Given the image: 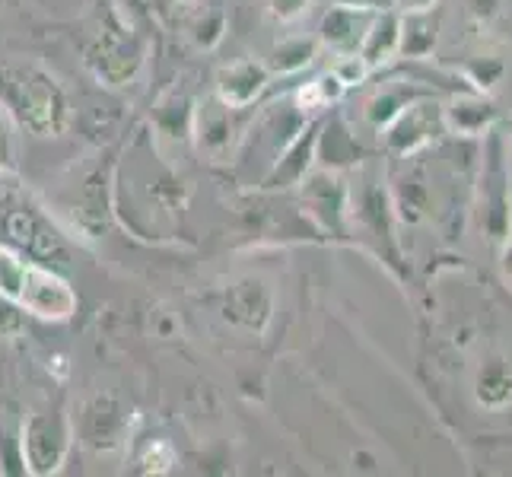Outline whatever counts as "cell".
Returning <instances> with one entry per match:
<instances>
[{"mask_svg":"<svg viewBox=\"0 0 512 477\" xmlns=\"http://www.w3.org/2000/svg\"><path fill=\"white\" fill-rule=\"evenodd\" d=\"M0 102L20 118V125L48 134L64 125V99L58 86L32 70H0Z\"/></svg>","mask_w":512,"mask_h":477,"instance_id":"1","label":"cell"},{"mask_svg":"<svg viewBox=\"0 0 512 477\" xmlns=\"http://www.w3.org/2000/svg\"><path fill=\"white\" fill-rule=\"evenodd\" d=\"M13 303H20L23 309L42 315V318H67L77 309V296L58 274H51V271L39 268V264L26 261Z\"/></svg>","mask_w":512,"mask_h":477,"instance_id":"2","label":"cell"},{"mask_svg":"<svg viewBox=\"0 0 512 477\" xmlns=\"http://www.w3.org/2000/svg\"><path fill=\"white\" fill-rule=\"evenodd\" d=\"M264 83H268V70L255 61H239L220 74V99L229 109H245L264 90Z\"/></svg>","mask_w":512,"mask_h":477,"instance_id":"3","label":"cell"},{"mask_svg":"<svg viewBox=\"0 0 512 477\" xmlns=\"http://www.w3.org/2000/svg\"><path fill=\"white\" fill-rule=\"evenodd\" d=\"M401 42V26L395 16H382V20H376L373 26L366 29L363 35V48H360V55L366 64H379L385 61L392 51L398 48Z\"/></svg>","mask_w":512,"mask_h":477,"instance_id":"4","label":"cell"},{"mask_svg":"<svg viewBox=\"0 0 512 477\" xmlns=\"http://www.w3.org/2000/svg\"><path fill=\"white\" fill-rule=\"evenodd\" d=\"M363 7H338L331 10V16L322 26V35L338 48H353L357 45V13Z\"/></svg>","mask_w":512,"mask_h":477,"instance_id":"5","label":"cell"},{"mask_svg":"<svg viewBox=\"0 0 512 477\" xmlns=\"http://www.w3.org/2000/svg\"><path fill=\"white\" fill-rule=\"evenodd\" d=\"M366 70H369V64L363 61V55H350V58H344L338 67H334V77H338L344 86H353V83H360L366 77Z\"/></svg>","mask_w":512,"mask_h":477,"instance_id":"6","label":"cell"},{"mask_svg":"<svg viewBox=\"0 0 512 477\" xmlns=\"http://www.w3.org/2000/svg\"><path fill=\"white\" fill-rule=\"evenodd\" d=\"M277 55H287L284 61H280V67L284 70H293V67H303L306 61H309V55H312V45L309 42H296V48L290 51L287 45L277 51Z\"/></svg>","mask_w":512,"mask_h":477,"instance_id":"7","label":"cell"},{"mask_svg":"<svg viewBox=\"0 0 512 477\" xmlns=\"http://www.w3.org/2000/svg\"><path fill=\"white\" fill-rule=\"evenodd\" d=\"M433 4V0H401L404 10H427Z\"/></svg>","mask_w":512,"mask_h":477,"instance_id":"8","label":"cell"}]
</instances>
